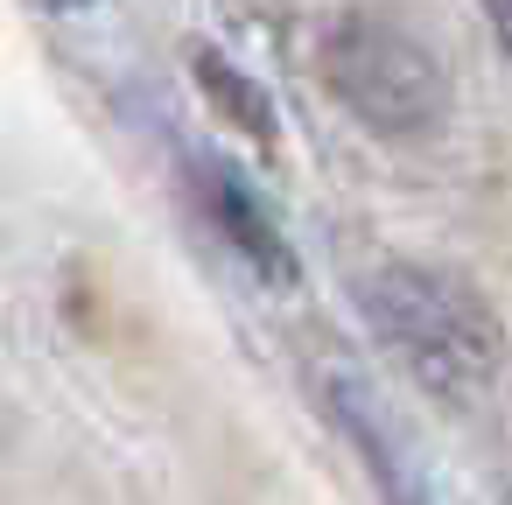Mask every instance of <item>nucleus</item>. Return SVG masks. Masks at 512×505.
<instances>
[{
  "label": "nucleus",
  "instance_id": "nucleus-6",
  "mask_svg": "<svg viewBox=\"0 0 512 505\" xmlns=\"http://www.w3.org/2000/svg\"><path fill=\"white\" fill-rule=\"evenodd\" d=\"M484 22H491V36H498V43H505V57H512V0H505V8H491Z\"/></svg>",
  "mask_w": 512,
  "mask_h": 505
},
{
  "label": "nucleus",
  "instance_id": "nucleus-5",
  "mask_svg": "<svg viewBox=\"0 0 512 505\" xmlns=\"http://www.w3.org/2000/svg\"><path fill=\"white\" fill-rule=\"evenodd\" d=\"M197 85L218 99V113H225L239 134H253V148H274V106H267V92H260L253 78H239L211 43H197Z\"/></svg>",
  "mask_w": 512,
  "mask_h": 505
},
{
  "label": "nucleus",
  "instance_id": "nucleus-2",
  "mask_svg": "<svg viewBox=\"0 0 512 505\" xmlns=\"http://www.w3.org/2000/svg\"><path fill=\"white\" fill-rule=\"evenodd\" d=\"M316 71L330 99L386 141H428L449 120V71L435 43L379 8L330 15L316 36Z\"/></svg>",
  "mask_w": 512,
  "mask_h": 505
},
{
  "label": "nucleus",
  "instance_id": "nucleus-3",
  "mask_svg": "<svg viewBox=\"0 0 512 505\" xmlns=\"http://www.w3.org/2000/svg\"><path fill=\"white\" fill-rule=\"evenodd\" d=\"M183 183H190V197H197V211L218 225V239L260 274V281H274V288H288L302 267H295V246H288V232H281V218L267 211V197L225 162V155H211V148H190L183 155Z\"/></svg>",
  "mask_w": 512,
  "mask_h": 505
},
{
  "label": "nucleus",
  "instance_id": "nucleus-1",
  "mask_svg": "<svg viewBox=\"0 0 512 505\" xmlns=\"http://www.w3.org/2000/svg\"><path fill=\"white\" fill-rule=\"evenodd\" d=\"M358 316L386 344V358L435 400H477L498 379L505 323L477 281L428 260H379L358 274Z\"/></svg>",
  "mask_w": 512,
  "mask_h": 505
},
{
  "label": "nucleus",
  "instance_id": "nucleus-4",
  "mask_svg": "<svg viewBox=\"0 0 512 505\" xmlns=\"http://www.w3.org/2000/svg\"><path fill=\"white\" fill-rule=\"evenodd\" d=\"M323 400H330V414H337V428L351 435V449H358V463L372 470V484H379V498L386 505H428V491H421V477L400 463V449H393V428L372 414V400H358V386H344V379H330L323 386Z\"/></svg>",
  "mask_w": 512,
  "mask_h": 505
}]
</instances>
